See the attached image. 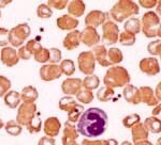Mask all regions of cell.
Here are the masks:
<instances>
[{
	"mask_svg": "<svg viewBox=\"0 0 161 145\" xmlns=\"http://www.w3.org/2000/svg\"><path fill=\"white\" fill-rule=\"evenodd\" d=\"M108 122V114L104 110L100 108H89L83 112L77 121V132L86 137V139L97 138L106 130Z\"/></svg>",
	"mask_w": 161,
	"mask_h": 145,
	"instance_id": "1",
	"label": "cell"
},
{
	"mask_svg": "<svg viewBox=\"0 0 161 145\" xmlns=\"http://www.w3.org/2000/svg\"><path fill=\"white\" fill-rule=\"evenodd\" d=\"M131 81V77L129 72L125 67L120 65H113L106 71L103 83L104 87L115 89V88H123L129 84Z\"/></svg>",
	"mask_w": 161,
	"mask_h": 145,
	"instance_id": "2",
	"label": "cell"
},
{
	"mask_svg": "<svg viewBox=\"0 0 161 145\" xmlns=\"http://www.w3.org/2000/svg\"><path fill=\"white\" fill-rule=\"evenodd\" d=\"M110 16L114 19V22H123L134 15L140 13V8L134 1L131 0H119L110 10Z\"/></svg>",
	"mask_w": 161,
	"mask_h": 145,
	"instance_id": "3",
	"label": "cell"
},
{
	"mask_svg": "<svg viewBox=\"0 0 161 145\" xmlns=\"http://www.w3.org/2000/svg\"><path fill=\"white\" fill-rule=\"evenodd\" d=\"M141 31L148 38H159L161 35L159 15L153 11L145 13L141 19Z\"/></svg>",
	"mask_w": 161,
	"mask_h": 145,
	"instance_id": "4",
	"label": "cell"
},
{
	"mask_svg": "<svg viewBox=\"0 0 161 145\" xmlns=\"http://www.w3.org/2000/svg\"><path fill=\"white\" fill-rule=\"evenodd\" d=\"M31 34V28L28 24H19L9 30V43L13 48L20 47Z\"/></svg>",
	"mask_w": 161,
	"mask_h": 145,
	"instance_id": "5",
	"label": "cell"
},
{
	"mask_svg": "<svg viewBox=\"0 0 161 145\" xmlns=\"http://www.w3.org/2000/svg\"><path fill=\"white\" fill-rule=\"evenodd\" d=\"M16 123L20 126H27L31 118L37 113V105L35 102H22L17 107Z\"/></svg>",
	"mask_w": 161,
	"mask_h": 145,
	"instance_id": "6",
	"label": "cell"
},
{
	"mask_svg": "<svg viewBox=\"0 0 161 145\" xmlns=\"http://www.w3.org/2000/svg\"><path fill=\"white\" fill-rule=\"evenodd\" d=\"M119 28L116 22L112 20H106L102 25V42L106 46L114 45L118 42Z\"/></svg>",
	"mask_w": 161,
	"mask_h": 145,
	"instance_id": "7",
	"label": "cell"
},
{
	"mask_svg": "<svg viewBox=\"0 0 161 145\" xmlns=\"http://www.w3.org/2000/svg\"><path fill=\"white\" fill-rule=\"evenodd\" d=\"M77 65L82 74L89 76L95 72L96 69V60L93 58L92 51H83L77 57Z\"/></svg>",
	"mask_w": 161,
	"mask_h": 145,
	"instance_id": "8",
	"label": "cell"
},
{
	"mask_svg": "<svg viewBox=\"0 0 161 145\" xmlns=\"http://www.w3.org/2000/svg\"><path fill=\"white\" fill-rule=\"evenodd\" d=\"M39 74H40L41 80L44 82H50L59 79L62 75L60 68L57 64H44L41 66Z\"/></svg>",
	"mask_w": 161,
	"mask_h": 145,
	"instance_id": "9",
	"label": "cell"
},
{
	"mask_svg": "<svg viewBox=\"0 0 161 145\" xmlns=\"http://www.w3.org/2000/svg\"><path fill=\"white\" fill-rule=\"evenodd\" d=\"M80 43H83L87 47H93L98 45L101 41L100 34L98 33L97 29L92 27H85L80 31Z\"/></svg>",
	"mask_w": 161,
	"mask_h": 145,
	"instance_id": "10",
	"label": "cell"
},
{
	"mask_svg": "<svg viewBox=\"0 0 161 145\" xmlns=\"http://www.w3.org/2000/svg\"><path fill=\"white\" fill-rule=\"evenodd\" d=\"M139 67L142 72L148 75V76H156L160 72V64L159 61L154 57L144 58L140 61Z\"/></svg>",
	"mask_w": 161,
	"mask_h": 145,
	"instance_id": "11",
	"label": "cell"
},
{
	"mask_svg": "<svg viewBox=\"0 0 161 145\" xmlns=\"http://www.w3.org/2000/svg\"><path fill=\"white\" fill-rule=\"evenodd\" d=\"M108 20V14L100 10H92L85 17L86 27H92L97 29L99 26H102Z\"/></svg>",
	"mask_w": 161,
	"mask_h": 145,
	"instance_id": "12",
	"label": "cell"
},
{
	"mask_svg": "<svg viewBox=\"0 0 161 145\" xmlns=\"http://www.w3.org/2000/svg\"><path fill=\"white\" fill-rule=\"evenodd\" d=\"M61 129V123L58 118L56 116H51L46 118L43 124V131L46 137L50 138H55L59 134Z\"/></svg>",
	"mask_w": 161,
	"mask_h": 145,
	"instance_id": "13",
	"label": "cell"
},
{
	"mask_svg": "<svg viewBox=\"0 0 161 145\" xmlns=\"http://www.w3.org/2000/svg\"><path fill=\"white\" fill-rule=\"evenodd\" d=\"M0 60L2 64H4L8 67L15 66L19 62V56H17V51L13 47H3L0 52Z\"/></svg>",
	"mask_w": 161,
	"mask_h": 145,
	"instance_id": "14",
	"label": "cell"
},
{
	"mask_svg": "<svg viewBox=\"0 0 161 145\" xmlns=\"http://www.w3.org/2000/svg\"><path fill=\"white\" fill-rule=\"evenodd\" d=\"M82 89V80L80 78H67L61 83V91L66 96L76 95Z\"/></svg>",
	"mask_w": 161,
	"mask_h": 145,
	"instance_id": "15",
	"label": "cell"
},
{
	"mask_svg": "<svg viewBox=\"0 0 161 145\" xmlns=\"http://www.w3.org/2000/svg\"><path fill=\"white\" fill-rule=\"evenodd\" d=\"M77 138H79V132L75 127L74 124L69 123L68 121L64 123V133H62V145H68L70 143L76 142Z\"/></svg>",
	"mask_w": 161,
	"mask_h": 145,
	"instance_id": "16",
	"label": "cell"
},
{
	"mask_svg": "<svg viewBox=\"0 0 161 145\" xmlns=\"http://www.w3.org/2000/svg\"><path fill=\"white\" fill-rule=\"evenodd\" d=\"M124 98L127 102L132 103V105H139L141 102V98H140V90L133 84H127L124 87L123 90Z\"/></svg>",
	"mask_w": 161,
	"mask_h": 145,
	"instance_id": "17",
	"label": "cell"
},
{
	"mask_svg": "<svg viewBox=\"0 0 161 145\" xmlns=\"http://www.w3.org/2000/svg\"><path fill=\"white\" fill-rule=\"evenodd\" d=\"M56 24H57V27H58L60 30L73 31L77 28V26H79L80 22L76 18L70 16L69 14H64V15H62V16L57 18Z\"/></svg>",
	"mask_w": 161,
	"mask_h": 145,
	"instance_id": "18",
	"label": "cell"
},
{
	"mask_svg": "<svg viewBox=\"0 0 161 145\" xmlns=\"http://www.w3.org/2000/svg\"><path fill=\"white\" fill-rule=\"evenodd\" d=\"M95 60L98 62L102 67H110L111 63L108 60V49L104 45H96L93 46L92 50Z\"/></svg>",
	"mask_w": 161,
	"mask_h": 145,
	"instance_id": "19",
	"label": "cell"
},
{
	"mask_svg": "<svg viewBox=\"0 0 161 145\" xmlns=\"http://www.w3.org/2000/svg\"><path fill=\"white\" fill-rule=\"evenodd\" d=\"M80 30H73L64 36L62 45L67 50H73L76 49L80 44Z\"/></svg>",
	"mask_w": 161,
	"mask_h": 145,
	"instance_id": "20",
	"label": "cell"
},
{
	"mask_svg": "<svg viewBox=\"0 0 161 145\" xmlns=\"http://www.w3.org/2000/svg\"><path fill=\"white\" fill-rule=\"evenodd\" d=\"M139 90L141 102H144L145 105L149 106V107H155L159 103L154 94V91L150 87H141Z\"/></svg>",
	"mask_w": 161,
	"mask_h": 145,
	"instance_id": "21",
	"label": "cell"
},
{
	"mask_svg": "<svg viewBox=\"0 0 161 145\" xmlns=\"http://www.w3.org/2000/svg\"><path fill=\"white\" fill-rule=\"evenodd\" d=\"M68 13L70 16L77 18L80 17L82 15H84L85 10H86V6H85L84 1H80V0H73V1L68 2Z\"/></svg>",
	"mask_w": 161,
	"mask_h": 145,
	"instance_id": "22",
	"label": "cell"
},
{
	"mask_svg": "<svg viewBox=\"0 0 161 145\" xmlns=\"http://www.w3.org/2000/svg\"><path fill=\"white\" fill-rule=\"evenodd\" d=\"M131 134H132L133 142L148 140V131L145 129L144 125H143V123H141V122H139L134 126L131 127Z\"/></svg>",
	"mask_w": 161,
	"mask_h": 145,
	"instance_id": "23",
	"label": "cell"
},
{
	"mask_svg": "<svg viewBox=\"0 0 161 145\" xmlns=\"http://www.w3.org/2000/svg\"><path fill=\"white\" fill-rule=\"evenodd\" d=\"M39 98V92L33 85H27L23 88L20 92V99L23 102H35Z\"/></svg>",
	"mask_w": 161,
	"mask_h": 145,
	"instance_id": "24",
	"label": "cell"
},
{
	"mask_svg": "<svg viewBox=\"0 0 161 145\" xmlns=\"http://www.w3.org/2000/svg\"><path fill=\"white\" fill-rule=\"evenodd\" d=\"M125 32H128L130 34L136 36L141 32V20L136 17H131L127 19V22L124 25Z\"/></svg>",
	"mask_w": 161,
	"mask_h": 145,
	"instance_id": "25",
	"label": "cell"
},
{
	"mask_svg": "<svg viewBox=\"0 0 161 145\" xmlns=\"http://www.w3.org/2000/svg\"><path fill=\"white\" fill-rule=\"evenodd\" d=\"M4 103L10 109H16L20 105V94L16 91L10 90L9 92L4 95Z\"/></svg>",
	"mask_w": 161,
	"mask_h": 145,
	"instance_id": "26",
	"label": "cell"
},
{
	"mask_svg": "<svg viewBox=\"0 0 161 145\" xmlns=\"http://www.w3.org/2000/svg\"><path fill=\"white\" fill-rule=\"evenodd\" d=\"M145 129L152 133H160L161 132V122L159 118H154V116H149L143 123Z\"/></svg>",
	"mask_w": 161,
	"mask_h": 145,
	"instance_id": "27",
	"label": "cell"
},
{
	"mask_svg": "<svg viewBox=\"0 0 161 145\" xmlns=\"http://www.w3.org/2000/svg\"><path fill=\"white\" fill-rule=\"evenodd\" d=\"M108 60L111 63V65L119 64L124 60V54L119 48L112 47L108 50Z\"/></svg>",
	"mask_w": 161,
	"mask_h": 145,
	"instance_id": "28",
	"label": "cell"
},
{
	"mask_svg": "<svg viewBox=\"0 0 161 145\" xmlns=\"http://www.w3.org/2000/svg\"><path fill=\"white\" fill-rule=\"evenodd\" d=\"M100 85V79L98 76L96 75H89V76H86L84 78V80H82V87H84L85 90H96L98 87Z\"/></svg>",
	"mask_w": 161,
	"mask_h": 145,
	"instance_id": "29",
	"label": "cell"
},
{
	"mask_svg": "<svg viewBox=\"0 0 161 145\" xmlns=\"http://www.w3.org/2000/svg\"><path fill=\"white\" fill-rule=\"evenodd\" d=\"M58 106H59V109L62 111H66L67 113L70 112L73 108H75L77 106V102L72 98L71 96H64L60 98L58 102Z\"/></svg>",
	"mask_w": 161,
	"mask_h": 145,
	"instance_id": "30",
	"label": "cell"
},
{
	"mask_svg": "<svg viewBox=\"0 0 161 145\" xmlns=\"http://www.w3.org/2000/svg\"><path fill=\"white\" fill-rule=\"evenodd\" d=\"M114 95H115V91H114V89H111V88H108V87H103L98 90L97 99L102 102H106L112 100V98L114 97Z\"/></svg>",
	"mask_w": 161,
	"mask_h": 145,
	"instance_id": "31",
	"label": "cell"
},
{
	"mask_svg": "<svg viewBox=\"0 0 161 145\" xmlns=\"http://www.w3.org/2000/svg\"><path fill=\"white\" fill-rule=\"evenodd\" d=\"M4 129H6L7 133L12 137H17L23 132V127L19 124L16 123V121H9L4 124Z\"/></svg>",
	"mask_w": 161,
	"mask_h": 145,
	"instance_id": "32",
	"label": "cell"
},
{
	"mask_svg": "<svg viewBox=\"0 0 161 145\" xmlns=\"http://www.w3.org/2000/svg\"><path fill=\"white\" fill-rule=\"evenodd\" d=\"M58 66H59V68H60L61 74L66 75V76H68V77H71L75 72V64H74V62L72 60H70V59L62 60Z\"/></svg>",
	"mask_w": 161,
	"mask_h": 145,
	"instance_id": "33",
	"label": "cell"
},
{
	"mask_svg": "<svg viewBox=\"0 0 161 145\" xmlns=\"http://www.w3.org/2000/svg\"><path fill=\"white\" fill-rule=\"evenodd\" d=\"M75 96H76L77 102H80V103H82V105H88V103L92 102L95 95H93L92 91L85 90V89H80V92L77 93V94L75 95Z\"/></svg>",
	"mask_w": 161,
	"mask_h": 145,
	"instance_id": "34",
	"label": "cell"
},
{
	"mask_svg": "<svg viewBox=\"0 0 161 145\" xmlns=\"http://www.w3.org/2000/svg\"><path fill=\"white\" fill-rule=\"evenodd\" d=\"M26 128H27V130L29 131L30 133H38L41 131V129H42V121H41V118L39 115L36 114L33 116L32 118L30 120L29 123L27 124V126H26Z\"/></svg>",
	"mask_w": 161,
	"mask_h": 145,
	"instance_id": "35",
	"label": "cell"
},
{
	"mask_svg": "<svg viewBox=\"0 0 161 145\" xmlns=\"http://www.w3.org/2000/svg\"><path fill=\"white\" fill-rule=\"evenodd\" d=\"M84 107H83V105H80V103H77V106L75 108L72 109L70 112H68V122L71 124H75L77 123V121L80 120V115L83 114V112H84Z\"/></svg>",
	"mask_w": 161,
	"mask_h": 145,
	"instance_id": "36",
	"label": "cell"
},
{
	"mask_svg": "<svg viewBox=\"0 0 161 145\" xmlns=\"http://www.w3.org/2000/svg\"><path fill=\"white\" fill-rule=\"evenodd\" d=\"M136 36L130 34L128 32H121L119 33L118 35V42L121 44L123 46H126V47H129V46H133L136 44Z\"/></svg>",
	"mask_w": 161,
	"mask_h": 145,
	"instance_id": "37",
	"label": "cell"
},
{
	"mask_svg": "<svg viewBox=\"0 0 161 145\" xmlns=\"http://www.w3.org/2000/svg\"><path fill=\"white\" fill-rule=\"evenodd\" d=\"M37 15H38V17L42 18V19H48V18H51L52 15H53V10H52L47 4L41 3V4H39L37 8Z\"/></svg>",
	"mask_w": 161,
	"mask_h": 145,
	"instance_id": "38",
	"label": "cell"
},
{
	"mask_svg": "<svg viewBox=\"0 0 161 145\" xmlns=\"http://www.w3.org/2000/svg\"><path fill=\"white\" fill-rule=\"evenodd\" d=\"M32 57L36 62L41 64H45L46 62H48V49L42 47L41 49H39Z\"/></svg>",
	"mask_w": 161,
	"mask_h": 145,
	"instance_id": "39",
	"label": "cell"
},
{
	"mask_svg": "<svg viewBox=\"0 0 161 145\" xmlns=\"http://www.w3.org/2000/svg\"><path fill=\"white\" fill-rule=\"evenodd\" d=\"M139 122H141V116L137 113H132V114L127 115L126 118H123V125L126 128H131L132 126H134Z\"/></svg>",
	"mask_w": 161,
	"mask_h": 145,
	"instance_id": "40",
	"label": "cell"
},
{
	"mask_svg": "<svg viewBox=\"0 0 161 145\" xmlns=\"http://www.w3.org/2000/svg\"><path fill=\"white\" fill-rule=\"evenodd\" d=\"M12 83L9 78L6 76H1L0 75V97H3L4 95L11 90Z\"/></svg>",
	"mask_w": 161,
	"mask_h": 145,
	"instance_id": "41",
	"label": "cell"
},
{
	"mask_svg": "<svg viewBox=\"0 0 161 145\" xmlns=\"http://www.w3.org/2000/svg\"><path fill=\"white\" fill-rule=\"evenodd\" d=\"M48 62L51 64H57L61 62V51L58 48L48 49Z\"/></svg>",
	"mask_w": 161,
	"mask_h": 145,
	"instance_id": "42",
	"label": "cell"
},
{
	"mask_svg": "<svg viewBox=\"0 0 161 145\" xmlns=\"http://www.w3.org/2000/svg\"><path fill=\"white\" fill-rule=\"evenodd\" d=\"M147 51H148L152 56H160V53H161V41L159 40V38L148 43V45H147Z\"/></svg>",
	"mask_w": 161,
	"mask_h": 145,
	"instance_id": "43",
	"label": "cell"
},
{
	"mask_svg": "<svg viewBox=\"0 0 161 145\" xmlns=\"http://www.w3.org/2000/svg\"><path fill=\"white\" fill-rule=\"evenodd\" d=\"M25 47L27 48V50L31 53V56H33V54L37 52L39 49L42 48L43 46L41 45L40 42H39V41H37V40H29L27 43H26Z\"/></svg>",
	"mask_w": 161,
	"mask_h": 145,
	"instance_id": "44",
	"label": "cell"
},
{
	"mask_svg": "<svg viewBox=\"0 0 161 145\" xmlns=\"http://www.w3.org/2000/svg\"><path fill=\"white\" fill-rule=\"evenodd\" d=\"M68 2L67 0H48L47 1V6L55 10H64V8H67L68 6Z\"/></svg>",
	"mask_w": 161,
	"mask_h": 145,
	"instance_id": "45",
	"label": "cell"
},
{
	"mask_svg": "<svg viewBox=\"0 0 161 145\" xmlns=\"http://www.w3.org/2000/svg\"><path fill=\"white\" fill-rule=\"evenodd\" d=\"M9 44V30L0 27V47H7Z\"/></svg>",
	"mask_w": 161,
	"mask_h": 145,
	"instance_id": "46",
	"label": "cell"
},
{
	"mask_svg": "<svg viewBox=\"0 0 161 145\" xmlns=\"http://www.w3.org/2000/svg\"><path fill=\"white\" fill-rule=\"evenodd\" d=\"M17 56H19V59H22V60H29V59L31 58V53L29 52V51L27 50V48L24 46H20V47L19 48V50H17Z\"/></svg>",
	"mask_w": 161,
	"mask_h": 145,
	"instance_id": "47",
	"label": "cell"
},
{
	"mask_svg": "<svg viewBox=\"0 0 161 145\" xmlns=\"http://www.w3.org/2000/svg\"><path fill=\"white\" fill-rule=\"evenodd\" d=\"M157 3H158L157 0H140L139 1L140 6L142 8H145V9H152V8H154ZM139 4H137V6H139Z\"/></svg>",
	"mask_w": 161,
	"mask_h": 145,
	"instance_id": "48",
	"label": "cell"
},
{
	"mask_svg": "<svg viewBox=\"0 0 161 145\" xmlns=\"http://www.w3.org/2000/svg\"><path fill=\"white\" fill-rule=\"evenodd\" d=\"M82 145H108V142H106V140H95V141H92V140L84 139L82 141Z\"/></svg>",
	"mask_w": 161,
	"mask_h": 145,
	"instance_id": "49",
	"label": "cell"
},
{
	"mask_svg": "<svg viewBox=\"0 0 161 145\" xmlns=\"http://www.w3.org/2000/svg\"><path fill=\"white\" fill-rule=\"evenodd\" d=\"M38 145H56V141L54 138H50V137L44 136L39 140Z\"/></svg>",
	"mask_w": 161,
	"mask_h": 145,
	"instance_id": "50",
	"label": "cell"
},
{
	"mask_svg": "<svg viewBox=\"0 0 161 145\" xmlns=\"http://www.w3.org/2000/svg\"><path fill=\"white\" fill-rule=\"evenodd\" d=\"M160 90H161V83L159 82V83L157 84V88H156V92L154 93L155 94V96L156 98H157V100L160 102V100H161V95H160Z\"/></svg>",
	"mask_w": 161,
	"mask_h": 145,
	"instance_id": "51",
	"label": "cell"
},
{
	"mask_svg": "<svg viewBox=\"0 0 161 145\" xmlns=\"http://www.w3.org/2000/svg\"><path fill=\"white\" fill-rule=\"evenodd\" d=\"M160 111H161V106H160V103H158L157 107H155V109L152 112L153 116H154V118H157V115H160Z\"/></svg>",
	"mask_w": 161,
	"mask_h": 145,
	"instance_id": "52",
	"label": "cell"
},
{
	"mask_svg": "<svg viewBox=\"0 0 161 145\" xmlns=\"http://www.w3.org/2000/svg\"><path fill=\"white\" fill-rule=\"evenodd\" d=\"M133 145H154L148 140H143V141H139V142H134Z\"/></svg>",
	"mask_w": 161,
	"mask_h": 145,
	"instance_id": "53",
	"label": "cell"
},
{
	"mask_svg": "<svg viewBox=\"0 0 161 145\" xmlns=\"http://www.w3.org/2000/svg\"><path fill=\"white\" fill-rule=\"evenodd\" d=\"M11 0H7V1H1L0 0V9H2V8H6L8 4H10L11 3Z\"/></svg>",
	"mask_w": 161,
	"mask_h": 145,
	"instance_id": "54",
	"label": "cell"
},
{
	"mask_svg": "<svg viewBox=\"0 0 161 145\" xmlns=\"http://www.w3.org/2000/svg\"><path fill=\"white\" fill-rule=\"evenodd\" d=\"M106 142H108V145H118V142L115 139H108L106 140Z\"/></svg>",
	"mask_w": 161,
	"mask_h": 145,
	"instance_id": "55",
	"label": "cell"
},
{
	"mask_svg": "<svg viewBox=\"0 0 161 145\" xmlns=\"http://www.w3.org/2000/svg\"><path fill=\"white\" fill-rule=\"evenodd\" d=\"M120 145H133V144H132L131 142H129V141H124Z\"/></svg>",
	"mask_w": 161,
	"mask_h": 145,
	"instance_id": "56",
	"label": "cell"
},
{
	"mask_svg": "<svg viewBox=\"0 0 161 145\" xmlns=\"http://www.w3.org/2000/svg\"><path fill=\"white\" fill-rule=\"evenodd\" d=\"M3 127H4V123H3V121H2L1 118H0V129L3 128Z\"/></svg>",
	"mask_w": 161,
	"mask_h": 145,
	"instance_id": "57",
	"label": "cell"
},
{
	"mask_svg": "<svg viewBox=\"0 0 161 145\" xmlns=\"http://www.w3.org/2000/svg\"><path fill=\"white\" fill-rule=\"evenodd\" d=\"M68 145H80L77 142H73V143H70V144H68Z\"/></svg>",
	"mask_w": 161,
	"mask_h": 145,
	"instance_id": "58",
	"label": "cell"
},
{
	"mask_svg": "<svg viewBox=\"0 0 161 145\" xmlns=\"http://www.w3.org/2000/svg\"><path fill=\"white\" fill-rule=\"evenodd\" d=\"M160 141H161V139L158 140V144H157V145H160Z\"/></svg>",
	"mask_w": 161,
	"mask_h": 145,
	"instance_id": "59",
	"label": "cell"
},
{
	"mask_svg": "<svg viewBox=\"0 0 161 145\" xmlns=\"http://www.w3.org/2000/svg\"><path fill=\"white\" fill-rule=\"evenodd\" d=\"M0 18H1V12H0Z\"/></svg>",
	"mask_w": 161,
	"mask_h": 145,
	"instance_id": "60",
	"label": "cell"
}]
</instances>
